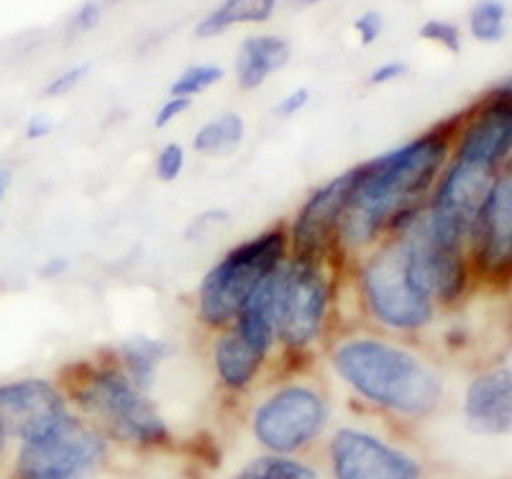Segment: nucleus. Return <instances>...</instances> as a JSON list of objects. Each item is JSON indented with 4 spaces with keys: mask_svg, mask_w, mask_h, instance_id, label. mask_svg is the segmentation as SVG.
I'll return each mask as SVG.
<instances>
[{
    "mask_svg": "<svg viewBox=\"0 0 512 479\" xmlns=\"http://www.w3.org/2000/svg\"><path fill=\"white\" fill-rule=\"evenodd\" d=\"M459 123L461 113H456L400 147L359 162V177L336 239V254L346 264L377 246L402 213L428 203L451 157Z\"/></svg>",
    "mask_w": 512,
    "mask_h": 479,
    "instance_id": "1",
    "label": "nucleus"
},
{
    "mask_svg": "<svg viewBox=\"0 0 512 479\" xmlns=\"http://www.w3.org/2000/svg\"><path fill=\"white\" fill-rule=\"evenodd\" d=\"M336 380L359 403L402 421H423L443 400L438 367L410 339L367 326L341 328L323 349Z\"/></svg>",
    "mask_w": 512,
    "mask_h": 479,
    "instance_id": "2",
    "label": "nucleus"
},
{
    "mask_svg": "<svg viewBox=\"0 0 512 479\" xmlns=\"http://www.w3.org/2000/svg\"><path fill=\"white\" fill-rule=\"evenodd\" d=\"M54 382L67 405L113 444L157 451L175 441L152 395L128 380L113 349L62 364Z\"/></svg>",
    "mask_w": 512,
    "mask_h": 479,
    "instance_id": "3",
    "label": "nucleus"
},
{
    "mask_svg": "<svg viewBox=\"0 0 512 479\" xmlns=\"http://www.w3.org/2000/svg\"><path fill=\"white\" fill-rule=\"evenodd\" d=\"M351 264L341 257H292L274 269L272 313L277 331V364L274 369L303 372L305 359L331 341L336 333L333 313L338 308V275Z\"/></svg>",
    "mask_w": 512,
    "mask_h": 479,
    "instance_id": "4",
    "label": "nucleus"
},
{
    "mask_svg": "<svg viewBox=\"0 0 512 479\" xmlns=\"http://www.w3.org/2000/svg\"><path fill=\"white\" fill-rule=\"evenodd\" d=\"M351 269L356 305L364 318L361 326L413 341L436 323V300L420 280L408 241L400 234L384 236Z\"/></svg>",
    "mask_w": 512,
    "mask_h": 479,
    "instance_id": "5",
    "label": "nucleus"
},
{
    "mask_svg": "<svg viewBox=\"0 0 512 479\" xmlns=\"http://www.w3.org/2000/svg\"><path fill=\"white\" fill-rule=\"evenodd\" d=\"M292 254L287 221L274 223L256 236L231 246L218 262L210 264L195 293V321L203 331L216 333L239 318L246 300L287 262Z\"/></svg>",
    "mask_w": 512,
    "mask_h": 479,
    "instance_id": "6",
    "label": "nucleus"
},
{
    "mask_svg": "<svg viewBox=\"0 0 512 479\" xmlns=\"http://www.w3.org/2000/svg\"><path fill=\"white\" fill-rule=\"evenodd\" d=\"M333 405L326 387L308 380L305 372H290V377L272 387L251 408V436L267 454L295 456L310 449L326 433Z\"/></svg>",
    "mask_w": 512,
    "mask_h": 479,
    "instance_id": "7",
    "label": "nucleus"
},
{
    "mask_svg": "<svg viewBox=\"0 0 512 479\" xmlns=\"http://www.w3.org/2000/svg\"><path fill=\"white\" fill-rule=\"evenodd\" d=\"M111 441L70 410L49 431L18 441L8 479H98Z\"/></svg>",
    "mask_w": 512,
    "mask_h": 479,
    "instance_id": "8",
    "label": "nucleus"
},
{
    "mask_svg": "<svg viewBox=\"0 0 512 479\" xmlns=\"http://www.w3.org/2000/svg\"><path fill=\"white\" fill-rule=\"evenodd\" d=\"M466 257L474 280L487 282L495 290L512 285V157L469 228Z\"/></svg>",
    "mask_w": 512,
    "mask_h": 479,
    "instance_id": "9",
    "label": "nucleus"
},
{
    "mask_svg": "<svg viewBox=\"0 0 512 479\" xmlns=\"http://www.w3.org/2000/svg\"><path fill=\"white\" fill-rule=\"evenodd\" d=\"M333 479H423V464L367 428L341 426L328 439Z\"/></svg>",
    "mask_w": 512,
    "mask_h": 479,
    "instance_id": "10",
    "label": "nucleus"
},
{
    "mask_svg": "<svg viewBox=\"0 0 512 479\" xmlns=\"http://www.w3.org/2000/svg\"><path fill=\"white\" fill-rule=\"evenodd\" d=\"M356 177H359V164L338 172L303 200L295 218L287 221L292 257H338V226L354 193Z\"/></svg>",
    "mask_w": 512,
    "mask_h": 479,
    "instance_id": "11",
    "label": "nucleus"
},
{
    "mask_svg": "<svg viewBox=\"0 0 512 479\" xmlns=\"http://www.w3.org/2000/svg\"><path fill=\"white\" fill-rule=\"evenodd\" d=\"M451 157L472 159L489 170L502 172L512 157V93L505 82L461 111Z\"/></svg>",
    "mask_w": 512,
    "mask_h": 479,
    "instance_id": "12",
    "label": "nucleus"
},
{
    "mask_svg": "<svg viewBox=\"0 0 512 479\" xmlns=\"http://www.w3.org/2000/svg\"><path fill=\"white\" fill-rule=\"evenodd\" d=\"M70 410L57 382L47 377L0 382V423L16 444L49 431Z\"/></svg>",
    "mask_w": 512,
    "mask_h": 479,
    "instance_id": "13",
    "label": "nucleus"
},
{
    "mask_svg": "<svg viewBox=\"0 0 512 479\" xmlns=\"http://www.w3.org/2000/svg\"><path fill=\"white\" fill-rule=\"evenodd\" d=\"M210 367L218 387L228 395H244L256 382L262 380L269 369H274V359L256 349L254 344L241 336L233 326L210 333Z\"/></svg>",
    "mask_w": 512,
    "mask_h": 479,
    "instance_id": "14",
    "label": "nucleus"
},
{
    "mask_svg": "<svg viewBox=\"0 0 512 479\" xmlns=\"http://www.w3.org/2000/svg\"><path fill=\"white\" fill-rule=\"evenodd\" d=\"M466 426L482 436L512 433V369L492 367L474 377L464 392Z\"/></svg>",
    "mask_w": 512,
    "mask_h": 479,
    "instance_id": "15",
    "label": "nucleus"
},
{
    "mask_svg": "<svg viewBox=\"0 0 512 479\" xmlns=\"http://www.w3.org/2000/svg\"><path fill=\"white\" fill-rule=\"evenodd\" d=\"M292 57L290 41L277 34H254L241 41L236 62H233V75L236 85L244 93L259 90L274 72L285 70Z\"/></svg>",
    "mask_w": 512,
    "mask_h": 479,
    "instance_id": "16",
    "label": "nucleus"
},
{
    "mask_svg": "<svg viewBox=\"0 0 512 479\" xmlns=\"http://www.w3.org/2000/svg\"><path fill=\"white\" fill-rule=\"evenodd\" d=\"M113 354H116L128 380L134 382L141 392L152 395L159 380V369L175 357L177 346L162 336L136 333V336H128L121 344L113 346Z\"/></svg>",
    "mask_w": 512,
    "mask_h": 479,
    "instance_id": "17",
    "label": "nucleus"
},
{
    "mask_svg": "<svg viewBox=\"0 0 512 479\" xmlns=\"http://www.w3.org/2000/svg\"><path fill=\"white\" fill-rule=\"evenodd\" d=\"M280 0H223L205 13L195 26V39H216L233 26L267 24L277 13Z\"/></svg>",
    "mask_w": 512,
    "mask_h": 479,
    "instance_id": "18",
    "label": "nucleus"
},
{
    "mask_svg": "<svg viewBox=\"0 0 512 479\" xmlns=\"http://www.w3.org/2000/svg\"><path fill=\"white\" fill-rule=\"evenodd\" d=\"M246 139V121L241 113L226 111L208 121L192 136V152L200 157H231Z\"/></svg>",
    "mask_w": 512,
    "mask_h": 479,
    "instance_id": "19",
    "label": "nucleus"
},
{
    "mask_svg": "<svg viewBox=\"0 0 512 479\" xmlns=\"http://www.w3.org/2000/svg\"><path fill=\"white\" fill-rule=\"evenodd\" d=\"M236 479H320V474L295 456L264 454L251 459Z\"/></svg>",
    "mask_w": 512,
    "mask_h": 479,
    "instance_id": "20",
    "label": "nucleus"
},
{
    "mask_svg": "<svg viewBox=\"0 0 512 479\" xmlns=\"http://www.w3.org/2000/svg\"><path fill=\"white\" fill-rule=\"evenodd\" d=\"M507 8L502 0H477L469 11V34L482 44H495L505 36Z\"/></svg>",
    "mask_w": 512,
    "mask_h": 479,
    "instance_id": "21",
    "label": "nucleus"
},
{
    "mask_svg": "<svg viewBox=\"0 0 512 479\" xmlns=\"http://www.w3.org/2000/svg\"><path fill=\"white\" fill-rule=\"evenodd\" d=\"M226 70L221 65H210V62H200V65H190L187 70L180 72L172 85H169V98H187L195 100L198 95H203L205 90H210L213 85L223 82Z\"/></svg>",
    "mask_w": 512,
    "mask_h": 479,
    "instance_id": "22",
    "label": "nucleus"
},
{
    "mask_svg": "<svg viewBox=\"0 0 512 479\" xmlns=\"http://www.w3.org/2000/svg\"><path fill=\"white\" fill-rule=\"evenodd\" d=\"M187 167V152L180 141H167L154 157V177L159 182L180 180Z\"/></svg>",
    "mask_w": 512,
    "mask_h": 479,
    "instance_id": "23",
    "label": "nucleus"
},
{
    "mask_svg": "<svg viewBox=\"0 0 512 479\" xmlns=\"http://www.w3.org/2000/svg\"><path fill=\"white\" fill-rule=\"evenodd\" d=\"M420 39L433 41L438 47L448 49L451 54L461 52V29L454 21H446V18H428L418 31Z\"/></svg>",
    "mask_w": 512,
    "mask_h": 479,
    "instance_id": "24",
    "label": "nucleus"
},
{
    "mask_svg": "<svg viewBox=\"0 0 512 479\" xmlns=\"http://www.w3.org/2000/svg\"><path fill=\"white\" fill-rule=\"evenodd\" d=\"M90 70H93L90 62H80V65L67 67V70L54 75L52 80L44 85V95H47V98H64V95H70L72 90H77L82 82H85V77L90 75Z\"/></svg>",
    "mask_w": 512,
    "mask_h": 479,
    "instance_id": "25",
    "label": "nucleus"
},
{
    "mask_svg": "<svg viewBox=\"0 0 512 479\" xmlns=\"http://www.w3.org/2000/svg\"><path fill=\"white\" fill-rule=\"evenodd\" d=\"M100 24H103V3L100 0H85L72 13L70 31L72 36H85L93 34Z\"/></svg>",
    "mask_w": 512,
    "mask_h": 479,
    "instance_id": "26",
    "label": "nucleus"
},
{
    "mask_svg": "<svg viewBox=\"0 0 512 479\" xmlns=\"http://www.w3.org/2000/svg\"><path fill=\"white\" fill-rule=\"evenodd\" d=\"M231 223V213L226 208H210V211L200 213V216L192 218L185 228V239L187 241H200L218 226H228Z\"/></svg>",
    "mask_w": 512,
    "mask_h": 479,
    "instance_id": "27",
    "label": "nucleus"
},
{
    "mask_svg": "<svg viewBox=\"0 0 512 479\" xmlns=\"http://www.w3.org/2000/svg\"><path fill=\"white\" fill-rule=\"evenodd\" d=\"M354 31L361 47H372L384 34V16L379 11H364L354 18Z\"/></svg>",
    "mask_w": 512,
    "mask_h": 479,
    "instance_id": "28",
    "label": "nucleus"
},
{
    "mask_svg": "<svg viewBox=\"0 0 512 479\" xmlns=\"http://www.w3.org/2000/svg\"><path fill=\"white\" fill-rule=\"evenodd\" d=\"M192 108V100L187 98H167L162 103V106L157 108V113H154V129L162 131L167 129V126H172V123L177 121L180 116H185L187 111Z\"/></svg>",
    "mask_w": 512,
    "mask_h": 479,
    "instance_id": "29",
    "label": "nucleus"
},
{
    "mask_svg": "<svg viewBox=\"0 0 512 479\" xmlns=\"http://www.w3.org/2000/svg\"><path fill=\"white\" fill-rule=\"evenodd\" d=\"M408 72H410L408 62H397V59H392V62H382L379 67H374V70L369 72L367 82L372 85V88H379V85H390V82L402 80Z\"/></svg>",
    "mask_w": 512,
    "mask_h": 479,
    "instance_id": "30",
    "label": "nucleus"
},
{
    "mask_svg": "<svg viewBox=\"0 0 512 479\" xmlns=\"http://www.w3.org/2000/svg\"><path fill=\"white\" fill-rule=\"evenodd\" d=\"M310 103V90L308 88H297L292 93H287L285 98L274 106V116L277 118H295L297 113H303Z\"/></svg>",
    "mask_w": 512,
    "mask_h": 479,
    "instance_id": "31",
    "label": "nucleus"
},
{
    "mask_svg": "<svg viewBox=\"0 0 512 479\" xmlns=\"http://www.w3.org/2000/svg\"><path fill=\"white\" fill-rule=\"evenodd\" d=\"M54 131V121L47 116V113H34V116L26 121V129H24V136L26 141H41L47 139V136H52Z\"/></svg>",
    "mask_w": 512,
    "mask_h": 479,
    "instance_id": "32",
    "label": "nucleus"
},
{
    "mask_svg": "<svg viewBox=\"0 0 512 479\" xmlns=\"http://www.w3.org/2000/svg\"><path fill=\"white\" fill-rule=\"evenodd\" d=\"M72 269V262L67 257H52L44 262V267L39 269V275L44 277V280H59V277H64L67 272Z\"/></svg>",
    "mask_w": 512,
    "mask_h": 479,
    "instance_id": "33",
    "label": "nucleus"
},
{
    "mask_svg": "<svg viewBox=\"0 0 512 479\" xmlns=\"http://www.w3.org/2000/svg\"><path fill=\"white\" fill-rule=\"evenodd\" d=\"M11 433L6 431V426L0 423V472H3V467H6L8 462V454H11Z\"/></svg>",
    "mask_w": 512,
    "mask_h": 479,
    "instance_id": "34",
    "label": "nucleus"
},
{
    "mask_svg": "<svg viewBox=\"0 0 512 479\" xmlns=\"http://www.w3.org/2000/svg\"><path fill=\"white\" fill-rule=\"evenodd\" d=\"M11 172L6 170V167H0V203H3V198H6L8 187H11Z\"/></svg>",
    "mask_w": 512,
    "mask_h": 479,
    "instance_id": "35",
    "label": "nucleus"
},
{
    "mask_svg": "<svg viewBox=\"0 0 512 479\" xmlns=\"http://www.w3.org/2000/svg\"><path fill=\"white\" fill-rule=\"evenodd\" d=\"M285 3L292 8V11H305V8L318 6V3H323V0H285Z\"/></svg>",
    "mask_w": 512,
    "mask_h": 479,
    "instance_id": "36",
    "label": "nucleus"
},
{
    "mask_svg": "<svg viewBox=\"0 0 512 479\" xmlns=\"http://www.w3.org/2000/svg\"><path fill=\"white\" fill-rule=\"evenodd\" d=\"M505 88L510 90V93H512V80H507V82H505Z\"/></svg>",
    "mask_w": 512,
    "mask_h": 479,
    "instance_id": "37",
    "label": "nucleus"
}]
</instances>
